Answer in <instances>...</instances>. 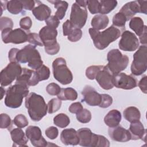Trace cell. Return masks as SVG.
<instances>
[{
    "instance_id": "6da1fadb",
    "label": "cell",
    "mask_w": 147,
    "mask_h": 147,
    "mask_svg": "<svg viewBox=\"0 0 147 147\" xmlns=\"http://www.w3.org/2000/svg\"><path fill=\"white\" fill-rule=\"evenodd\" d=\"M10 62L28 63V66L32 69L36 70L43 65V61L39 52L36 46L32 44L25 45L21 49L11 48L8 54Z\"/></svg>"
},
{
    "instance_id": "7a4b0ae2",
    "label": "cell",
    "mask_w": 147,
    "mask_h": 147,
    "mask_svg": "<svg viewBox=\"0 0 147 147\" xmlns=\"http://www.w3.org/2000/svg\"><path fill=\"white\" fill-rule=\"evenodd\" d=\"M25 105L31 119L40 121L48 112V105L44 98L35 92H30L25 98Z\"/></svg>"
},
{
    "instance_id": "3957f363",
    "label": "cell",
    "mask_w": 147,
    "mask_h": 147,
    "mask_svg": "<svg viewBox=\"0 0 147 147\" xmlns=\"http://www.w3.org/2000/svg\"><path fill=\"white\" fill-rule=\"evenodd\" d=\"M28 87L19 83H15L10 86L6 91L5 105L11 109L20 107L22 103L23 99L29 94Z\"/></svg>"
},
{
    "instance_id": "277c9868",
    "label": "cell",
    "mask_w": 147,
    "mask_h": 147,
    "mask_svg": "<svg viewBox=\"0 0 147 147\" xmlns=\"http://www.w3.org/2000/svg\"><path fill=\"white\" fill-rule=\"evenodd\" d=\"M107 68L113 75L118 74L126 68L129 59L127 55H123L118 49L110 50L107 55Z\"/></svg>"
},
{
    "instance_id": "5b68a950",
    "label": "cell",
    "mask_w": 147,
    "mask_h": 147,
    "mask_svg": "<svg viewBox=\"0 0 147 147\" xmlns=\"http://www.w3.org/2000/svg\"><path fill=\"white\" fill-rule=\"evenodd\" d=\"M121 31L113 25L110 26L102 32H99L95 37L92 39L95 48L103 50L109 45L117 40L121 36Z\"/></svg>"
},
{
    "instance_id": "8992f818",
    "label": "cell",
    "mask_w": 147,
    "mask_h": 147,
    "mask_svg": "<svg viewBox=\"0 0 147 147\" xmlns=\"http://www.w3.org/2000/svg\"><path fill=\"white\" fill-rule=\"evenodd\" d=\"M52 72L54 78L63 85L71 83L73 80L72 74L63 57H57L54 60L52 63Z\"/></svg>"
},
{
    "instance_id": "52a82bcc",
    "label": "cell",
    "mask_w": 147,
    "mask_h": 147,
    "mask_svg": "<svg viewBox=\"0 0 147 147\" xmlns=\"http://www.w3.org/2000/svg\"><path fill=\"white\" fill-rule=\"evenodd\" d=\"M131 74L140 76L144 74L147 69V47L142 45L133 55V60L131 64Z\"/></svg>"
},
{
    "instance_id": "ba28073f",
    "label": "cell",
    "mask_w": 147,
    "mask_h": 147,
    "mask_svg": "<svg viewBox=\"0 0 147 147\" xmlns=\"http://www.w3.org/2000/svg\"><path fill=\"white\" fill-rule=\"evenodd\" d=\"M22 68L19 63L10 62L0 73V83L1 86H7L17 78L21 74Z\"/></svg>"
},
{
    "instance_id": "9c48e42d",
    "label": "cell",
    "mask_w": 147,
    "mask_h": 147,
    "mask_svg": "<svg viewBox=\"0 0 147 147\" xmlns=\"http://www.w3.org/2000/svg\"><path fill=\"white\" fill-rule=\"evenodd\" d=\"M28 33H27L25 30L21 28H17L14 30L7 29L1 32V37L5 44H19L27 41Z\"/></svg>"
},
{
    "instance_id": "30bf717a",
    "label": "cell",
    "mask_w": 147,
    "mask_h": 147,
    "mask_svg": "<svg viewBox=\"0 0 147 147\" xmlns=\"http://www.w3.org/2000/svg\"><path fill=\"white\" fill-rule=\"evenodd\" d=\"M88 13L86 7H82L74 2L71 6L69 21L75 28H82L86 24Z\"/></svg>"
},
{
    "instance_id": "8fae6325",
    "label": "cell",
    "mask_w": 147,
    "mask_h": 147,
    "mask_svg": "<svg viewBox=\"0 0 147 147\" xmlns=\"http://www.w3.org/2000/svg\"><path fill=\"white\" fill-rule=\"evenodd\" d=\"M139 44V40L133 33L129 30H124L118 42V47L123 51L133 52L138 49Z\"/></svg>"
},
{
    "instance_id": "7c38bea8",
    "label": "cell",
    "mask_w": 147,
    "mask_h": 147,
    "mask_svg": "<svg viewBox=\"0 0 147 147\" xmlns=\"http://www.w3.org/2000/svg\"><path fill=\"white\" fill-rule=\"evenodd\" d=\"M113 83L116 88L123 90H131L137 86V80L134 76L123 72L113 75Z\"/></svg>"
},
{
    "instance_id": "4fadbf2b",
    "label": "cell",
    "mask_w": 147,
    "mask_h": 147,
    "mask_svg": "<svg viewBox=\"0 0 147 147\" xmlns=\"http://www.w3.org/2000/svg\"><path fill=\"white\" fill-rule=\"evenodd\" d=\"M25 134L31 144L36 147H45L49 146V142L42 136L40 128L36 126H29L25 130Z\"/></svg>"
},
{
    "instance_id": "5bb4252c",
    "label": "cell",
    "mask_w": 147,
    "mask_h": 147,
    "mask_svg": "<svg viewBox=\"0 0 147 147\" xmlns=\"http://www.w3.org/2000/svg\"><path fill=\"white\" fill-rule=\"evenodd\" d=\"M77 132L79 138V145L87 147H97L98 134L92 133L87 127L80 128Z\"/></svg>"
},
{
    "instance_id": "9a60e30c",
    "label": "cell",
    "mask_w": 147,
    "mask_h": 147,
    "mask_svg": "<svg viewBox=\"0 0 147 147\" xmlns=\"http://www.w3.org/2000/svg\"><path fill=\"white\" fill-rule=\"evenodd\" d=\"M39 82L36 71L26 68H22L21 74L16 79V83L22 84L29 87L36 86Z\"/></svg>"
},
{
    "instance_id": "2e32d148",
    "label": "cell",
    "mask_w": 147,
    "mask_h": 147,
    "mask_svg": "<svg viewBox=\"0 0 147 147\" xmlns=\"http://www.w3.org/2000/svg\"><path fill=\"white\" fill-rule=\"evenodd\" d=\"M83 95V102H85L91 106H96L100 105L102 100L101 94L98 93L96 90L90 85L86 86L82 91Z\"/></svg>"
},
{
    "instance_id": "e0dca14e",
    "label": "cell",
    "mask_w": 147,
    "mask_h": 147,
    "mask_svg": "<svg viewBox=\"0 0 147 147\" xmlns=\"http://www.w3.org/2000/svg\"><path fill=\"white\" fill-rule=\"evenodd\" d=\"M113 74L110 72L107 67L103 66L97 73L95 79L100 87L104 90H109L114 87L113 83Z\"/></svg>"
},
{
    "instance_id": "ac0fdd59",
    "label": "cell",
    "mask_w": 147,
    "mask_h": 147,
    "mask_svg": "<svg viewBox=\"0 0 147 147\" xmlns=\"http://www.w3.org/2000/svg\"><path fill=\"white\" fill-rule=\"evenodd\" d=\"M38 34L44 47L54 45L57 42L56 40L57 30L56 29L44 26L40 29Z\"/></svg>"
},
{
    "instance_id": "d6986e66",
    "label": "cell",
    "mask_w": 147,
    "mask_h": 147,
    "mask_svg": "<svg viewBox=\"0 0 147 147\" xmlns=\"http://www.w3.org/2000/svg\"><path fill=\"white\" fill-rule=\"evenodd\" d=\"M108 133L111 139L115 141L124 142L131 140V136L129 130L121 126L109 127Z\"/></svg>"
},
{
    "instance_id": "ffe728a7",
    "label": "cell",
    "mask_w": 147,
    "mask_h": 147,
    "mask_svg": "<svg viewBox=\"0 0 147 147\" xmlns=\"http://www.w3.org/2000/svg\"><path fill=\"white\" fill-rule=\"evenodd\" d=\"M60 140L65 145L75 146L79 142L78 132L73 128L64 129L60 134Z\"/></svg>"
},
{
    "instance_id": "44dd1931",
    "label": "cell",
    "mask_w": 147,
    "mask_h": 147,
    "mask_svg": "<svg viewBox=\"0 0 147 147\" xmlns=\"http://www.w3.org/2000/svg\"><path fill=\"white\" fill-rule=\"evenodd\" d=\"M128 130L131 136V140H137L145 138L146 129L140 120L131 122Z\"/></svg>"
},
{
    "instance_id": "7402d4cb",
    "label": "cell",
    "mask_w": 147,
    "mask_h": 147,
    "mask_svg": "<svg viewBox=\"0 0 147 147\" xmlns=\"http://www.w3.org/2000/svg\"><path fill=\"white\" fill-rule=\"evenodd\" d=\"M119 12L125 15L127 21L130 20L136 13H140L138 1H131L125 3L121 7Z\"/></svg>"
},
{
    "instance_id": "603a6c76",
    "label": "cell",
    "mask_w": 147,
    "mask_h": 147,
    "mask_svg": "<svg viewBox=\"0 0 147 147\" xmlns=\"http://www.w3.org/2000/svg\"><path fill=\"white\" fill-rule=\"evenodd\" d=\"M10 133L11 140L13 142V146H27L26 144L29 139L21 128H14L10 130Z\"/></svg>"
},
{
    "instance_id": "cb8c5ba5",
    "label": "cell",
    "mask_w": 147,
    "mask_h": 147,
    "mask_svg": "<svg viewBox=\"0 0 147 147\" xmlns=\"http://www.w3.org/2000/svg\"><path fill=\"white\" fill-rule=\"evenodd\" d=\"M51 9L47 5L38 1V4L32 10V13L38 21H46L51 14Z\"/></svg>"
},
{
    "instance_id": "d4e9b609",
    "label": "cell",
    "mask_w": 147,
    "mask_h": 147,
    "mask_svg": "<svg viewBox=\"0 0 147 147\" xmlns=\"http://www.w3.org/2000/svg\"><path fill=\"white\" fill-rule=\"evenodd\" d=\"M121 118V112L118 110L113 109L104 117V122L109 127H113L119 125Z\"/></svg>"
},
{
    "instance_id": "484cf974",
    "label": "cell",
    "mask_w": 147,
    "mask_h": 147,
    "mask_svg": "<svg viewBox=\"0 0 147 147\" xmlns=\"http://www.w3.org/2000/svg\"><path fill=\"white\" fill-rule=\"evenodd\" d=\"M109 22V17L106 15L96 14L91 20V25L92 28L96 30H102L106 28Z\"/></svg>"
},
{
    "instance_id": "4316f807",
    "label": "cell",
    "mask_w": 147,
    "mask_h": 147,
    "mask_svg": "<svg viewBox=\"0 0 147 147\" xmlns=\"http://www.w3.org/2000/svg\"><path fill=\"white\" fill-rule=\"evenodd\" d=\"M129 25L130 28L138 36H141L144 30L147 29V26L144 25V21L140 17H135L130 19Z\"/></svg>"
},
{
    "instance_id": "83f0119b",
    "label": "cell",
    "mask_w": 147,
    "mask_h": 147,
    "mask_svg": "<svg viewBox=\"0 0 147 147\" xmlns=\"http://www.w3.org/2000/svg\"><path fill=\"white\" fill-rule=\"evenodd\" d=\"M48 2L53 3L54 5V7L57 9L55 13V16L59 20H62L64 17L65 15V12L68 7V3H67V2L58 0L48 1Z\"/></svg>"
},
{
    "instance_id": "f1b7e54d",
    "label": "cell",
    "mask_w": 147,
    "mask_h": 147,
    "mask_svg": "<svg viewBox=\"0 0 147 147\" xmlns=\"http://www.w3.org/2000/svg\"><path fill=\"white\" fill-rule=\"evenodd\" d=\"M125 119L129 122L140 120L141 113L138 108L134 106H129L126 108L123 113Z\"/></svg>"
},
{
    "instance_id": "f546056e",
    "label": "cell",
    "mask_w": 147,
    "mask_h": 147,
    "mask_svg": "<svg viewBox=\"0 0 147 147\" xmlns=\"http://www.w3.org/2000/svg\"><path fill=\"white\" fill-rule=\"evenodd\" d=\"M57 98L62 100H75L78 98V93L75 89L71 87L61 88Z\"/></svg>"
},
{
    "instance_id": "4dcf8cb0",
    "label": "cell",
    "mask_w": 147,
    "mask_h": 147,
    "mask_svg": "<svg viewBox=\"0 0 147 147\" xmlns=\"http://www.w3.org/2000/svg\"><path fill=\"white\" fill-rule=\"evenodd\" d=\"M100 14L106 15L113 11L117 6V1L115 0H101L99 1Z\"/></svg>"
},
{
    "instance_id": "1f68e13d",
    "label": "cell",
    "mask_w": 147,
    "mask_h": 147,
    "mask_svg": "<svg viewBox=\"0 0 147 147\" xmlns=\"http://www.w3.org/2000/svg\"><path fill=\"white\" fill-rule=\"evenodd\" d=\"M9 13L13 14H18L23 12L24 6L21 1L11 0L8 1L6 8Z\"/></svg>"
},
{
    "instance_id": "d6a6232c",
    "label": "cell",
    "mask_w": 147,
    "mask_h": 147,
    "mask_svg": "<svg viewBox=\"0 0 147 147\" xmlns=\"http://www.w3.org/2000/svg\"><path fill=\"white\" fill-rule=\"evenodd\" d=\"M126 21L127 20L125 15L119 11L116 13L113 18V25L118 28L121 31L123 32L125 29V24Z\"/></svg>"
},
{
    "instance_id": "836d02e7",
    "label": "cell",
    "mask_w": 147,
    "mask_h": 147,
    "mask_svg": "<svg viewBox=\"0 0 147 147\" xmlns=\"http://www.w3.org/2000/svg\"><path fill=\"white\" fill-rule=\"evenodd\" d=\"M54 124L61 128L66 127L70 123L69 118L64 113H60L56 115L53 118Z\"/></svg>"
},
{
    "instance_id": "e575fe53",
    "label": "cell",
    "mask_w": 147,
    "mask_h": 147,
    "mask_svg": "<svg viewBox=\"0 0 147 147\" xmlns=\"http://www.w3.org/2000/svg\"><path fill=\"white\" fill-rule=\"evenodd\" d=\"M61 100L57 98H52L48 103V113L52 114L57 111L61 107Z\"/></svg>"
},
{
    "instance_id": "d590c367",
    "label": "cell",
    "mask_w": 147,
    "mask_h": 147,
    "mask_svg": "<svg viewBox=\"0 0 147 147\" xmlns=\"http://www.w3.org/2000/svg\"><path fill=\"white\" fill-rule=\"evenodd\" d=\"M76 117L79 122L83 123H87L91 119V113L88 110L83 109L81 111L76 114Z\"/></svg>"
},
{
    "instance_id": "8d00e7d4",
    "label": "cell",
    "mask_w": 147,
    "mask_h": 147,
    "mask_svg": "<svg viewBox=\"0 0 147 147\" xmlns=\"http://www.w3.org/2000/svg\"><path fill=\"white\" fill-rule=\"evenodd\" d=\"M39 81H42L48 79L50 76L49 68L45 65H42L38 69L36 70Z\"/></svg>"
},
{
    "instance_id": "74e56055",
    "label": "cell",
    "mask_w": 147,
    "mask_h": 147,
    "mask_svg": "<svg viewBox=\"0 0 147 147\" xmlns=\"http://www.w3.org/2000/svg\"><path fill=\"white\" fill-rule=\"evenodd\" d=\"M13 123L18 127L23 128L28 126L29 122L26 117L24 114H19L14 117L13 120Z\"/></svg>"
},
{
    "instance_id": "f35d334b",
    "label": "cell",
    "mask_w": 147,
    "mask_h": 147,
    "mask_svg": "<svg viewBox=\"0 0 147 147\" xmlns=\"http://www.w3.org/2000/svg\"><path fill=\"white\" fill-rule=\"evenodd\" d=\"M103 65H91L86 68V76L90 80L95 79L98 71L103 67Z\"/></svg>"
},
{
    "instance_id": "ab89813d",
    "label": "cell",
    "mask_w": 147,
    "mask_h": 147,
    "mask_svg": "<svg viewBox=\"0 0 147 147\" xmlns=\"http://www.w3.org/2000/svg\"><path fill=\"white\" fill-rule=\"evenodd\" d=\"M28 42L35 46H44L43 43L39 36V34L36 33H30L28 34Z\"/></svg>"
},
{
    "instance_id": "60d3db41",
    "label": "cell",
    "mask_w": 147,
    "mask_h": 147,
    "mask_svg": "<svg viewBox=\"0 0 147 147\" xmlns=\"http://www.w3.org/2000/svg\"><path fill=\"white\" fill-rule=\"evenodd\" d=\"M87 6L90 12L92 14L99 13L100 3L98 0H88L87 1Z\"/></svg>"
},
{
    "instance_id": "b9f144b4",
    "label": "cell",
    "mask_w": 147,
    "mask_h": 147,
    "mask_svg": "<svg viewBox=\"0 0 147 147\" xmlns=\"http://www.w3.org/2000/svg\"><path fill=\"white\" fill-rule=\"evenodd\" d=\"M11 126V120L9 115L2 113L0 115V127L1 129H10Z\"/></svg>"
},
{
    "instance_id": "7bdbcfd3",
    "label": "cell",
    "mask_w": 147,
    "mask_h": 147,
    "mask_svg": "<svg viewBox=\"0 0 147 147\" xmlns=\"http://www.w3.org/2000/svg\"><path fill=\"white\" fill-rule=\"evenodd\" d=\"M13 27V20L7 17H2L0 18V29L2 30L7 29H12Z\"/></svg>"
},
{
    "instance_id": "ee69618b",
    "label": "cell",
    "mask_w": 147,
    "mask_h": 147,
    "mask_svg": "<svg viewBox=\"0 0 147 147\" xmlns=\"http://www.w3.org/2000/svg\"><path fill=\"white\" fill-rule=\"evenodd\" d=\"M82 37V31L80 29L74 28L67 37L68 40L71 42L78 41Z\"/></svg>"
},
{
    "instance_id": "f6af8a7d",
    "label": "cell",
    "mask_w": 147,
    "mask_h": 147,
    "mask_svg": "<svg viewBox=\"0 0 147 147\" xmlns=\"http://www.w3.org/2000/svg\"><path fill=\"white\" fill-rule=\"evenodd\" d=\"M46 91L50 95H58L61 91L60 87L55 83H51L47 85Z\"/></svg>"
},
{
    "instance_id": "bcb514c9",
    "label": "cell",
    "mask_w": 147,
    "mask_h": 147,
    "mask_svg": "<svg viewBox=\"0 0 147 147\" xmlns=\"http://www.w3.org/2000/svg\"><path fill=\"white\" fill-rule=\"evenodd\" d=\"M102 96V100L99 105V106L101 108H107L113 103V98L112 97L107 94H101Z\"/></svg>"
},
{
    "instance_id": "7dc6e473",
    "label": "cell",
    "mask_w": 147,
    "mask_h": 147,
    "mask_svg": "<svg viewBox=\"0 0 147 147\" xmlns=\"http://www.w3.org/2000/svg\"><path fill=\"white\" fill-rule=\"evenodd\" d=\"M32 25V21L29 17L22 18L20 21V26L21 29L25 31H29Z\"/></svg>"
},
{
    "instance_id": "c3c4849f",
    "label": "cell",
    "mask_w": 147,
    "mask_h": 147,
    "mask_svg": "<svg viewBox=\"0 0 147 147\" xmlns=\"http://www.w3.org/2000/svg\"><path fill=\"white\" fill-rule=\"evenodd\" d=\"M45 133L48 138L51 140H54L57 137L59 134V130L56 127L50 126L45 130Z\"/></svg>"
},
{
    "instance_id": "681fc988",
    "label": "cell",
    "mask_w": 147,
    "mask_h": 147,
    "mask_svg": "<svg viewBox=\"0 0 147 147\" xmlns=\"http://www.w3.org/2000/svg\"><path fill=\"white\" fill-rule=\"evenodd\" d=\"M45 21L47 26L54 29H56L60 24V20L55 16H51Z\"/></svg>"
},
{
    "instance_id": "f907efd6",
    "label": "cell",
    "mask_w": 147,
    "mask_h": 147,
    "mask_svg": "<svg viewBox=\"0 0 147 147\" xmlns=\"http://www.w3.org/2000/svg\"><path fill=\"white\" fill-rule=\"evenodd\" d=\"M60 45L58 42L56 43L54 45L47 47H44L45 51L47 53L50 55H54L57 54L59 51H60Z\"/></svg>"
},
{
    "instance_id": "816d5d0a",
    "label": "cell",
    "mask_w": 147,
    "mask_h": 147,
    "mask_svg": "<svg viewBox=\"0 0 147 147\" xmlns=\"http://www.w3.org/2000/svg\"><path fill=\"white\" fill-rule=\"evenodd\" d=\"M69 111L73 114H77L83 109V107L80 102H77L72 103L69 107Z\"/></svg>"
},
{
    "instance_id": "f5cc1de1",
    "label": "cell",
    "mask_w": 147,
    "mask_h": 147,
    "mask_svg": "<svg viewBox=\"0 0 147 147\" xmlns=\"http://www.w3.org/2000/svg\"><path fill=\"white\" fill-rule=\"evenodd\" d=\"M74 27L72 26L69 20H66L63 24V33L64 36H68Z\"/></svg>"
},
{
    "instance_id": "db71d44e",
    "label": "cell",
    "mask_w": 147,
    "mask_h": 147,
    "mask_svg": "<svg viewBox=\"0 0 147 147\" xmlns=\"http://www.w3.org/2000/svg\"><path fill=\"white\" fill-rule=\"evenodd\" d=\"M138 86L140 90L144 94L147 93V76L146 75L143 76L138 83Z\"/></svg>"
},
{
    "instance_id": "11a10c76",
    "label": "cell",
    "mask_w": 147,
    "mask_h": 147,
    "mask_svg": "<svg viewBox=\"0 0 147 147\" xmlns=\"http://www.w3.org/2000/svg\"><path fill=\"white\" fill-rule=\"evenodd\" d=\"M109 141L103 136L98 134V141L97 147H109Z\"/></svg>"
},
{
    "instance_id": "9f6ffc18",
    "label": "cell",
    "mask_w": 147,
    "mask_h": 147,
    "mask_svg": "<svg viewBox=\"0 0 147 147\" xmlns=\"http://www.w3.org/2000/svg\"><path fill=\"white\" fill-rule=\"evenodd\" d=\"M21 2L23 5L24 9L28 10H33V9L35 7L34 6L36 3V2L33 0H24L21 1Z\"/></svg>"
},
{
    "instance_id": "6f0895ef",
    "label": "cell",
    "mask_w": 147,
    "mask_h": 147,
    "mask_svg": "<svg viewBox=\"0 0 147 147\" xmlns=\"http://www.w3.org/2000/svg\"><path fill=\"white\" fill-rule=\"evenodd\" d=\"M140 13L147 14V1H138Z\"/></svg>"
},
{
    "instance_id": "680465c9",
    "label": "cell",
    "mask_w": 147,
    "mask_h": 147,
    "mask_svg": "<svg viewBox=\"0 0 147 147\" xmlns=\"http://www.w3.org/2000/svg\"><path fill=\"white\" fill-rule=\"evenodd\" d=\"M146 33H147V29L145 30L144 32L142 33V34L139 36V39L140 43L142 45H146L147 42V39H146Z\"/></svg>"
},
{
    "instance_id": "91938a15",
    "label": "cell",
    "mask_w": 147,
    "mask_h": 147,
    "mask_svg": "<svg viewBox=\"0 0 147 147\" xmlns=\"http://www.w3.org/2000/svg\"><path fill=\"white\" fill-rule=\"evenodd\" d=\"M78 5L82 7H86L87 6V1L84 0H77L75 2Z\"/></svg>"
},
{
    "instance_id": "94428289",
    "label": "cell",
    "mask_w": 147,
    "mask_h": 147,
    "mask_svg": "<svg viewBox=\"0 0 147 147\" xmlns=\"http://www.w3.org/2000/svg\"><path fill=\"white\" fill-rule=\"evenodd\" d=\"M5 94V89L3 88L2 86L1 87V99H2L4 95Z\"/></svg>"
}]
</instances>
